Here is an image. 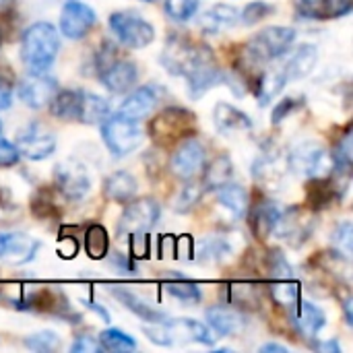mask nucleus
<instances>
[{"label":"nucleus","instance_id":"obj_53","mask_svg":"<svg viewBox=\"0 0 353 353\" xmlns=\"http://www.w3.org/2000/svg\"><path fill=\"white\" fill-rule=\"evenodd\" d=\"M316 350H319V352H331V353L341 352V347H339L337 339H331V341H327V343H319V345H316Z\"/></svg>","mask_w":353,"mask_h":353},{"label":"nucleus","instance_id":"obj_16","mask_svg":"<svg viewBox=\"0 0 353 353\" xmlns=\"http://www.w3.org/2000/svg\"><path fill=\"white\" fill-rule=\"evenodd\" d=\"M97 14L91 6L70 0L60 12V31L66 39H83L95 25Z\"/></svg>","mask_w":353,"mask_h":353},{"label":"nucleus","instance_id":"obj_20","mask_svg":"<svg viewBox=\"0 0 353 353\" xmlns=\"http://www.w3.org/2000/svg\"><path fill=\"white\" fill-rule=\"evenodd\" d=\"M186 93L190 99H199L203 97L211 87L225 83V72L215 64L213 60H207L203 64H199L196 68H192L186 77Z\"/></svg>","mask_w":353,"mask_h":353},{"label":"nucleus","instance_id":"obj_9","mask_svg":"<svg viewBox=\"0 0 353 353\" xmlns=\"http://www.w3.org/2000/svg\"><path fill=\"white\" fill-rule=\"evenodd\" d=\"M159 217H161L159 203L151 196H141L126 205V209L120 215L116 234L120 240L130 238L134 234H145L159 221Z\"/></svg>","mask_w":353,"mask_h":353},{"label":"nucleus","instance_id":"obj_52","mask_svg":"<svg viewBox=\"0 0 353 353\" xmlns=\"http://www.w3.org/2000/svg\"><path fill=\"white\" fill-rule=\"evenodd\" d=\"M81 304L85 306V308H89V310H93L95 314H99L105 323H110V312L105 310V308H101L99 304H95L93 300H81Z\"/></svg>","mask_w":353,"mask_h":353},{"label":"nucleus","instance_id":"obj_38","mask_svg":"<svg viewBox=\"0 0 353 353\" xmlns=\"http://www.w3.org/2000/svg\"><path fill=\"white\" fill-rule=\"evenodd\" d=\"M163 288H165V292H168L172 298L182 300V302H186V304H199V302L203 300V294H201L199 285L192 283V281H188V279H182V277H178V279H174V281H165Z\"/></svg>","mask_w":353,"mask_h":353},{"label":"nucleus","instance_id":"obj_26","mask_svg":"<svg viewBox=\"0 0 353 353\" xmlns=\"http://www.w3.org/2000/svg\"><path fill=\"white\" fill-rule=\"evenodd\" d=\"M279 209L275 203L271 201H263L259 205L252 207L248 219H250V230L252 234L259 238V240H267L273 236L275 232V225H277V219H279Z\"/></svg>","mask_w":353,"mask_h":353},{"label":"nucleus","instance_id":"obj_14","mask_svg":"<svg viewBox=\"0 0 353 353\" xmlns=\"http://www.w3.org/2000/svg\"><path fill=\"white\" fill-rule=\"evenodd\" d=\"M56 91H58V81L52 74H48L46 70H41V72L29 70L19 81V87H17L19 99L31 110H39V108L48 105L52 101V97L56 95Z\"/></svg>","mask_w":353,"mask_h":353},{"label":"nucleus","instance_id":"obj_3","mask_svg":"<svg viewBox=\"0 0 353 353\" xmlns=\"http://www.w3.org/2000/svg\"><path fill=\"white\" fill-rule=\"evenodd\" d=\"M143 333L155 345H176V343H201L213 345L215 337L211 329L194 319H165L161 323H153V327H143Z\"/></svg>","mask_w":353,"mask_h":353},{"label":"nucleus","instance_id":"obj_25","mask_svg":"<svg viewBox=\"0 0 353 353\" xmlns=\"http://www.w3.org/2000/svg\"><path fill=\"white\" fill-rule=\"evenodd\" d=\"M240 21V12L238 8H234L232 4H213L209 10H205V14L201 17V29L205 33H221L225 29L236 27Z\"/></svg>","mask_w":353,"mask_h":353},{"label":"nucleus","instance_id":"obj_41","mask_svg":"<svg viewBox=\"0 0 353 353\" xmlns=\"http://www.w3.org/2000/svg\"><path fill=\"white\" fill-rule=\"evenodd\" d=\"M203 194H205V188H203L201 182L186 180V186L180 190L178 199H176V211L178 213H188L194 205H199Z\"/></svg>","mask_w":353,"mask_h":353},{"label":"nucleus","instance_id":"obj_32","mask_svg":"<svg viewBox=\"0 0 353 353\" xmlns=\"http://www.w3.org/2000/svg\"><path fill=\"white\" fill-rule=\"evenodd\" d=\"M234 174V163L228 155H217L213 161H209L203 168V188L205 190H217L225 182L232 180Z\"/></svg>","mask_w":353,"mask_h":353},{"label":"nucleus","instance_id":"obj_54","mask_svg":"<svg viewBox=\"0 0 353 353\" xmlns=\"http://www.w3.org/2000/svg\"><path fill=\"white\" fill-rule=\"evenodd\" d=\"M261 352L263 353H269V352L288 353V347H283V345H279V343H265V345L261 347Z\"/></svg>","mask_w":353,"mask_h":353},{"label":"nucleus","instance_id":"obj_27","mask_svg":"<svg viewBox=\"0 0 353 353\" xmlns=\"http://www.w3.org/2000/svg\"><path fill=\"white\" fill-rule=\"evenodd\" d=\"M285 85H288V79H285L281 66H275V68H269V70L261 72L259 74V81H256V87H254L259 105L261 108L269 105L283 91Z\"/></svg>","mask_w":353,"mask_h":353},{"label":"nucleus","instance_id":"obj_33","mask_svg":"<svg viewBox=\"0 0 353 353\" xmlns=\"http://www.w3.org/2000/svg\"><path fill=\"white\" fill-rule=\"evenodd\" d=\"M112 114L110 101L95 95V93H85L81 97V110H79V122L83 124H101L108 116Z\"/></svg>","mask_w":353,"mask_h":353},{"label":"nucleus","instance_id":"obj_30","mask_svg":"<svg viewBox=\"0 0 353 353\" xmlns=\"http://www.w3.org/2000/svg\"><path fill=\"white\" fill-rule=\"evenodd\" d=\"M81 97H83V91L81 89H62V91H56V95L50 101L52 116H56L58 120H66V122L79 120Z\"/></svg>","mask_w":353,"mask_h":353},{"label":"nucleus","instance_id":"obj_37","mask_svg":"<svg viewBox=\"0 0 353 353\" xmlns=\"http://www.w3.org/2000/svg\"><path fill=\"white\" fill-rule=\"evenodd\" d=\"M230 302L240 310H261V294L250 283L230 285Z\"/></svg>","mask_w":353,"mask_h":353},{"label":"nucleus","instance_id":"obj_24","mask_svg":"<svg viewBox=\"0 0 353 353\" xmlns=\"http://www.w3.org/2000/svg\"><path fill=\"white\" fill-rule=\"evenodd\" d=\"M207 323L213 329V333H217L221 337L238 335L246 327V321L242 319V314L232 308H225V306L207 308Z\"/></svg>","mask_w":353,"mask_h":353},{"label":"nucleus","instance_id":"obj_29","mask_svg":"<svg viewBox=\"0 0 353 353\" xmlns=\"http://www.w3.org/2000/svg\"><path fill=\"white\" fill-rule=\"evenodd\" d=\"M137 194V180L132 174L118 170L103 182V196L114 203H128Z\"/></svg>","mask_w":353,"mask_h":353},{"label":"nucleus","instance_id":"obj_28","mask_svg":"<svg viewBox=\"0 0 353 353\" xmlns=\"http://www.w3.org/2000/svg\"><path fill=\"white\" fill-rule=\"evenodd\" d=\"M217 201L232 213L234 219H242L248 213V192L238 182H225L217 188Z\"/></svg>","mask_w":353,"mask_h":353},{"label":"nucleus","instance_id":"obj_2","mask_svg":"<svg viewBox=\"0 0 353 353\" xmlns=\"http://www.w3.org/2000/svg\"><path fill=\"white\" fill-rule=\"evenodd\" d=\"M60 50V35L52 23L39 21L25 29L21 39V60L33 72L48 70Z\"/></svg>","mask_w":353,"mask_h":353},{"label":"nucleus","instance_id":"obj_11","mask_svg":"<svg viewBox=\"0 0 353 353\" xmlns=\"http://www.w3.org/2000/svg\"><path fill=\"white\" fill-rule=\"evenodd\" d=\"M14 145L23 157H27L31 161H39V159H48L56 151L58 139L50 126L33 120L17 132Z\"/></svg>","mask_w":353,"mask_h":353},{"label":"nucleus","instance_id":"obj_45","mask_svg":"<svg viewBox=\"0 0 353 353\" xmlns=\"http://www.w3.org/2000/svg\"><path fill=\"white\" fill-rule=\"evenodd\" d=\"M25 347L33 352H54L60 347V339L54 331H39L25 339Z\"/></svg>","mask_w":353,"mask_h":353},{"label":"nucleus","instance_id":"obj_57","mask_svg":"<svg viewBox=\"0 0 353 353\" xmlns=\"http://www.w3.org/2000/svg\"><path fill=\"white\" fill-rule=\"evenodd\" d=\"M0 132H2V122H0Z\"/></svg>","mask_w":353,"mask_h":353},{"label":"nucleus","instance_id":"obj_12","mask_svg":"<svg viewBox=\"0 0 353 353\" xmlns=\"http://www.w3.org/2000/svg\"><path fill=\"white\" fill-rule=\"evenodd\" d=\"M205 163H207L205 145L194 137H186L180 141V145L172 153L170 170L176 178L186 182V180H194L203 172Z\"/></svg>","mask_w":353,"mask_h":353},{"label":"nucleus","instance_id":"obj_22","mask_svg":"<svg viewBox=\"0 0 353 353\" xmlns=\"http://www.w3.org/2000/svg\"><path fill=\"white\" fill-rule=\"evenodd\" d=\"M316 60H319V48L312 46V43H302L298 46L285 60V64L281 66L288 83L292 81H298V79H304L310 74V70L316 66Z\"/></svg>","mask_w":353,"mask_h":353},{"label":"nucleus","instance_id":"obj_48","mask_svg":"<svg viewBox=\"0 0 353 353\" xmlns=\"http://www.w3.org/2000/svg\"><path fill=\"white\" fill-rule=\"evenodd\" d=\"M353 0H325L323 2V19H339L350 14Z\"/></svg>","mask_w":353,"mask_h":353},{"label":"nucleus","instance_id":"obj_55","mask_svg":"<svg viewBox=\"0 0 353 353\" xmlns=\"http://www.w3.org/2000/svg\"><path fill=\"white\" fill-rule=\"evenodd\" d=\"M10 4H12V0H0V14H4L10 8Z\"/></svg>","mask_w":353,"mask_h":353},{"label":"nucleus","instance_id":"obj_18","mask_svg":"<svg viewBox=\"0 0 353 353\" xmlns=\"http://www.w3.org/2000/svg\"><path fill=\"white\" fill-rule=\"evenodd\" d=\"M41 248L39 240L27 234H0V261L8 265H27Z\"/></svg>","mask_w":353,"mask_h":353},{"label":"nucleus","instance_id":"obj_39","mask_svg":"<svg viewBox=\"0 0 353 353\" xmlns=\"http://www.w3.org/2000/svg\"><path fill=\"white\" fill-rule=\"evenodd\" d=\"M333 161H335V170H337V172L350 174V170H352V163H353L352 128H347V130L337 139V145H335V151H333Z\"/></svg>","mask_w":353,"mask_h":353},{"label":"nucleus","instance_id":"obj_51","mask_svg":"<svg viewBox=\"0 0 353 353\" xmlns=\"http://www.w3.org/2000/svg\"><path fill=\"white\" fill-rule=\"evenodd\" d=\"M12 103V83L6 74L0 72V110H8Z\"/></svg>","mask_w":353,"mask_h":353},{"label":"nucleus","instance_id":"obj_19","mask_svg":"<svg viewBox=\"0 0 353 353\" xmlns=\"http://www.w3.org/2000/svg\"><path fill=\"white\" fill-rule=\"evenodd\" d=\"M99 81L110 93H128L139 81V66L132 60H114L99 72Z\"/></svg>","mask_w":353,"mask_h":353},{"label":"nucleus","instance_id":"obj_7","mask_svg":"<svg viewBox=\"0 0 353 353\" xmlns=\"http://www.w3.org/2000/svg\"><path fill=\"white\" fill-rule=\"evenodd\" d=\"M194 128V114L180 105H170L161 110L151 122V137L161 145H172L190 134Z\"/></svg>","mask_w":353,"mask_h":353},{"label":"nucleus","instance_id":"obj_34","mask_svg":"<svg viewBox=\"0 0 353 353\" xmlns=\"http://www.w3.org/2000/svg\"><path fill=\"white\" fill-rule=\"evenodd\" d=\"M269 292H271L273 302L279 304V306H283V308H288L290 314L296 310V306H298L300 300H302V298H300V283L294 281L292 277L279 279L277 283H273V285L269 288Z\"/></svg>","mask_w":353,"mask_h":353},{"label":"nucleus","instance_id":"obj_5","mask_svg":"<svg viewBox=\"0 0 353 353\" xmlns=\"http://www.w3.org/2000/svg\"><path fill=\"white\" fill-rule=\"evenodd\" d=\"M288 168L294 174L312 180V178L331 176L335 170V161L333 155L321 143L306 141L292 149V153L288 155Z\"/></svg>","mask_w":353,"mask_h":353},{"label":"nucleus","instance_id":"obj_13","mask_svg":"<svg viewBox=\"0 0 353 353\" xmlns=\"http://www.w3.org/2000/svg\"><path fill=\"white\" fill-rule=\"evenodd\" d=\"M54 182L68 201H83L91 190V176L77 159H64L54 168Z\"/></svg>","mask_w":353,"mask_h":353},{"label":"nucleus","instance_id":"obj_44","mask_svg":"<svg viewBox=\"0 0 353 353\" xmlns=\"http://www.w3.org/2000/svg\"><path fill=\"white\" fill-rule=\"evenodd\" d=\"M273 12H275L273 4L263 2V0H256V2H250V4L244 6V10L240 12V21H242L244 25H254V23L267 19V17L273 14Z\"/></svg>","mask_w":353,"mask_h":353},{"label":"nucleus","instance_id":"obj_21","mask_svg":"<svg viewBox=\"0 0 353 353\" xmlns=\"http://www.w3.org/2000/svg\"><path fill=\"white\" fill-rule=\"evenodd\" d=\"M290 316H292V323L298 329V333L306 339H314L327 325L325 312L316 304L304 302V300H300V304L296 306V310Z\"/></svg>","mask_w":353,"mask_h":353},{"label":"nucleus","instance_id":"obj_47","mask_svg":"<svg viewBox=\"0 0 353 353\" xmlns=\"http://www.w3.org/2000/svg\"><path fill=\"white\" fill-rule=\"evenodd\" d=\"M302 103H304V99H296V97H285V99H281L277 105H273L271 122H273V124H281V122H283L288 116H292Z\"/></svg>","mask_w":353,"mask_h":353},{"label":"nucleus","instance_id":"obj_6","mask_svg":"<svg viewBox=\"0 0 353 353\" xmlns=\"http://www.w3.org/2000/svg\"><path fill=\"white\" fill-rule=\"evenodd\" d=\"M101 137H103V143L110 149V153L116 157H124V155L132 153L143 141L139 122H134L122 114L108 116L101 122Z\"/></svg>","mask_w":353,"mask_h":353},{"label":"nucleus","instance_id":"obj_1","mask_svg":"<svg viewBox=\"0 0 353 353\" xmlns=\"http://www.w3.org/2000/svg\"><path fill=\"white\" fill-rule=\"evenodd\" d=\"M296 39V29L294 27H281V25H271L261 29L256 35L248 39V43L242 50V64L246 68H259L271 60H277L290 52Z\"/></svg>","mask_w":353,"mask_h":353},{"label":"nucleus","instance_id":"obj_10","mask_svg":"<svg viewBox=\"0 0 353 353\" xmlns=\"http://www.w3.org/2000/svg\"><path fill=\"white\" fill-rule=\"evenodd\" d=\"M314 232V217L308 207L292 205L283 213H279L275 236L283 242H288L292 248H300L308 242V238Z\"/></svg>","mask_w":353,"mask_h":353},{"label":"nucleus","instance_id":"obj_40","mask_svg":"<svg viewBox=\"0 0 353 353\" xmlns=\"http://www.w3.org/2000/svg\"><path fill=\"white\" fill-rule=\"evenodd\" d=\"M99 343L103 350L108 352H134L137 350V341L124 333V331H118V329H108L99 335Z\"/></svg>","mask_w":353,"mask_h":353},{"label":"nucleus","instance_id":"obj_50","mask_svg":"<svg viewBox=\"0 0 353 353\" xmlns=\"http://www.w3.org/2000/svg\"><path fill=\"white\" fill-rule=\"evenodd\" d=\"M70 352L97 353V352H103V347H101V343H99L97 339H93V337H77V341L70 345Z\"/></svg>","mask_w":353,"mask_h":353},{"label":"nucleus","instance_id":"obj_49","mask_svg":"<svg viewBox=\"0 0 353 353\" xmlns=\"http://www.w3.org/2000/svg\"><path fill=\"white\" fill-rule=\"evenodd\" d=\"M21 159V153L17 149V145L8 143V141H0V168H10Z\"/></svg>","mask_w":353,"mask_h":353},{"label":"nucleus","instance_id":"obj_43","mask_svg":"<svg viewBox=\"0 0 353 353\" xmlns=\"http://www.w3.org/2000/svg\"><path fill=\"white\" fill-rule=\"evenodd\" d=\"M165 14L178 23H186L194 17L196 8H199V0H165L163 4Z\"/></svg>","mask_w":353,"mask_h":353},{"label":"nucleus","instance_id":"obj_58","mask_svg":"<svg viewBox=\"0 0 353 353\" xmlns=\"http://www.w3.org/2000/svg\"><path fill=\"white\" fill-rule=\"evenodd\" d=\"M145 2H155V0H145Z\"/></svg>","mask_w":353,"mask_h":353},{"label":"nucleus","instance_id":"obj_23","mask_svg":"<svg viewBox=\"0 0 353 353\" xmlns=\"http://www.w3.org/2000/svg\"><path fill=\"white\" fill-rule=\"evenodd\" d=\"M213 120H215V126L221 134H242V132H250L252 130V120L238 108L225 103V101H219L213 110Z\"/></svg>","mask_w":353,"mask_h":353},{"label":"nucleus","instance_id":"obj_4","mask_svg":"<svg viewBox=\"0 0 353 353\" xmlns=\"http://www.w3.org/2000/svg\"><path fill=\"white\" fill-rule=\"evenodd\" d=\"M207 60H213V52L209 50V46L194 43L180 33L170 35L161 52V64L174 77H186L192 68Z\"/></svg>","mask_w":353,"mask_h":353},{"label":"nucleus","instance_id":"obj_56","mask_svg":"<svg viewBox=\"0 0 353 353\" xmlns=\"http://www.w3.org/2000/svg\"><path fill=\"white\" fill-rule=\"evenodd\" d=\"M0 43H2V33H0Z\"/></svg>","mask_w":353,"mask_h":353},{"label":"nucleus","instance_id":"obj_35","mask_svg":"<svg viewBox=\"0 0 353 353\" xmlns=\"http://www.w3.org/2000/svg\"><path fill=\"white\" fill-rule=\"evenodd\" d=\"M234 244L228 236H209L201 242V259L209 263H223L232 256Z\"/></svg>","mask_w":353,"mask_h":353},{"label":"nucleus","instance_id":"obj_36","mask_svg":"<svg viewBox=\"0 0 353 353\" xmlns=\"http://www.w3.org/2000/svg\"><path fill=\"white\" fill-rule=\"evenodd\" d=\"M108 248H110V238H108L105 228L99 225V223L89 225L87 232H85V250H87V254L93 261H101V259H105Z\"/></svg>","mask_w":353,"mask_h":353},{"label":"nucleus","instance_id":"obj_42","mask_svg":"<svg viewBox=\"0 0 353 353\" xmlns=\"http://www.w3.org/2000/svg\"><path fill=\"white\" fill-rule=\"evenodd\" d=\"M333 248L339 256H343L345 261L352 259V246H353V228L352 221H341L335 232H333Z\"/></svg>","mask_w":353,"mask_h":353},{"label":"nucleus","instance_id":"obj_46","mask_svg":"<svg viewBox=\"0 0 353 353\" xmlns=\"http://www.w3.org/2000/svg\"><path fill=\"white\" fill-rule=\"evenodd\" d=\"M267 265H269L271 277H275V279H288V277H292V267H290V263L285 261V256L279 250L269 252Z\"/></svg>","mask_w":353,"mask_h":353},{"label":"nucleus","instance_id":"obj_31","mask_svg":"<svg viewBox=\"0 0 353 353\" xmlns=\"http://www.w3.org/2000/svg\"><path fill=\"white\" fill-rule=\"evenodd\" d=\"M112 296L118 300V302H122L132 314H137L141 321H147V323H161V321H165L168 316H165V312H161V310H157V308H153V306H149V304H145V300H141V298H137L134 294H130L128 290H120V288H112Z\"/></svg>","mask_w":353,"mask_h":353},{"label":"nucleus","instance_id":"obj_15","mask_svg":"<svg viewBox=\"0 0 353 353\" xmlns=\"http://www.w3.org/2000/svg\"><path fill=\"white\" fill-rule=\"evenodd\" d=\"M285 174H288V157H283L281 151L275 147H267L252 161V178L267 190H277L283 184Z\"/></svg>","mask_w":353,"mask_h":353},{"label":"nucleus","instance_id":"obj_17","mask_svg":"<svg viewBox=\"0 0 353 353\" xmlns=\"http://www.w3.org/2000/svg\"><path fill=\"white\" fill-rule=\"evenodd\" d=\"M163 97V89L159 85H143L139 89H134L132 93H128V97L122 101L118 114L139 122L143 118H147L161 101Z\"/></svg>","mask_w":353,"mask_h":353},{"label":"nucleus","instance_id":"obj_8","mask_svg":"<svg viewBox=\"0 0 353 353\" xmlns=\"http://www.w3.org/2000/svg\"><path fill=\"white\" fill-rule=\"evenodd\" d=\"M110 29L116 39L132 50L147 48L155 39V29L149 21L132 10H118L110 17Z\"/></svg>","mask_w":353,"mask_h":353}]
</instances>
